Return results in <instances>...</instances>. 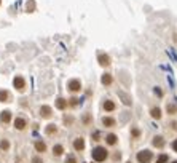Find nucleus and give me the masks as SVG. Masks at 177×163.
I'll use <instances>...</instances> for the list:
<instances>
[{
  "label": "nucleus",
  "mask_w": 177,
  "mask_h": 163,
  "mask_svg": "<svg viewBox=\"0 0 177 163\" xmlns=\"http://www.w3.org/2000/svg\"><path fill=\"white\" fill-rule=\"evenodd\" d=\"M91 155H93V160H96V161H104L105 158H107V150H105V147L97 146V147L93 149Z\"/></svg>",
  "instance_id": "obj_1"
},
{
  "label": "nucleus",
  "mask_w": 177,
  "mask_h": 163,
  "mask_svg": "<svg viewBox=\"0 0 177 163\" xmlns=\"http://www.w3.org/2000/svg\"><path fill=\"white\" fill-rule=\"evenodd\" d=\"M153 158V154L150 150H140L137 154V161L139 163H150Z\"/></svg>",
  "instance_id": "obj_2"
},
{
  "label": "nucleus",
  "mask_w": 177,
  "mask_h": 163,
  "mask_svg": "<svg viewBox=\"0 0 177 163\" xmlns=\"http://www.w3.org/2000/svg\"><path fill=\"white\" fill-rule=\"evenodd\" d=\"M13 85H15V88L23 91L24 87H26V80L23 79V77H15V80H13Z\"/></svg>",
  "instance_id": "obj_3"
},
{
  "label": "nucleus",
  "mask_w": 177,
  "mask_h": 163,
  "mask_svg": "<svg viewBox=\"0 0 177 163\" xmlns=\"http://www.w3.org/2000/svg\"><path fill=\"white\" fill-rule=\"evenodd\" d=\"M69 90H70V91H74V93L80 91V90H81V83H80V80H70V82H69Z\"/></svg>",
  "instance_id": "obj_4"
},
{
  "label": "nucleus",
  "mask_w": 177,
  "mask_h": 163,
  "mask_svg": "<svg viewBox=\"0 0 177 163\" xmlns=\"http://www.w3.org/2000/svg\"><path fill=\"white\" fill-rule=\"evenodd\" d=\"M99 64L102 67H109L110 66V58L107 54H99Z\"/></svg>",
  "instance_id": "obj_5"
},
{
  "label": "nucleus",
  "mask_w": 177,
  "mask_h": 163,
  "mask_svg": "<svg viewBox=\"0 0 177 163\" xmlns=\"http://www.w3.org/2000/svg\"><path fill=\"white\" fill-rule=\"evenodd\" d=\"M11 120V112L10 110H3L2 114H0V122L2 123H10Z\"/></svg>",
  "instance_id": "obj_6"
},
{
  "label": "nucleus",
  "mask_w": 177,
  "mask_h": 163,
  "mask_svg": "<svg viewBox=\"0 0 177 163\" xmlns=\"http://www.w3.org/2000/svg\"><path fill=\"white\" fill-rule=\"evenodd\" d=\"M40 115L45 117V118L51 117V107H49V106H42L40 107Z\"/></svg>",
  "instance_id": "obj_7"
},
{
  "label": "nucleus",
  "mask_w": 177,
  "mask_h": 163,
  "mask_svg": "<svg viewBox=\"0 0 177 163\" xmlns=\"http://www.w3.org/2000/svg\"><path fill=\"white\" fill-rule=\"evenodd\" d=\"M74 149H75V150H83V149H85V141H83V138H77L74 141Z\"/></svg>",
  "instance_id": "obj_8"
},
{
  "label": "nucleus",
  "mask_w": 177,
  "mask_h": 163,
  "mask_svg": "<svg viewBox=\"0 0 177 163\" xmlns=\"http://www.w3.org/2000/svg\"><path fill=\"white\" fill-rule=\"evenodd\" d=\"M26 125H27V123H26V120H24V118H21V117H18V118L15 120V128H16V130H24V128H26Z\"/></svg>",
  "instance_id": "obj_9"
},
{
  "label": "nucleus",
  "mask_w": 177,
  "mask_h": 163,
  "mask_svg": "<svg viewBox=\"0 0 177 163\" xmlns=\"http://www.w3.org/2000/svg\"><path fill=\"white\" fill-rule=\"evenodd\" d=\"M56 107H58L59 110H64V109H67V99H62V98L56 99Z\"/></svg>",
  "instance_id": "obj_10"
},
{
  "label": "nucleus",
  "mask_w": 177,
  "mask_h": 163,
  "mask_svg": "<svg viewBox=\"0 0 177 163\" xmlns=\"http://www.w3.org/2000/svg\"><path fill=\"white\" fill-rule=\"evenodd\" d=\"M152 144L155 147H163V146H164V139H163L161 136H155L153 141H152Z\"/></svg>",
  "instance_id": "obj_11"
},
{
  "label": "nucleus",
  "mask_w": 177,
  "mask_h": 163,
  "mask_svg": "<svg viewBox=\"0 0 177 163\" xmlns=\"http://www.w3.org/2000/svg\"><path fill=\"white\" fill-rule=\"evenodd\" d=\"M105 141H107V144L113 146V144H117L118 138H117V136H115V134H113V133H110V134H107V136H105Z\"/></svg>",
  "instance_id": "obj_12"
},
{
  "label": "nucleus",
  "mask_w": 177,
  "mask_h": 163,
  "mask_svg": "<svg viewBox=\"0 0 177 163\" xmlns=\"http://www.w3.org/2000/svg\"><path fill=\"white\" fill-rule=\"evenodd\" d=\"M118 96L121 98L123 104H126V106H129V104H131V99H129V96L126 94V93H123V91H118Z\"/></svg>",
  "instance_id": "obj_13"
},
{
  "label": "nucleus",
  "mask_w": 177,
  "mask_h": 163,
  "mask_svg": "<svg viewBox=\"0 0 177 163\" xmlns=\"http://www.w3.org/2000/svg\"><path fill=\"white\" fill-rule=\"evenodd\" d=\"M102 123H104L105 126H109V128H110V126H113L117 122H115V118H112V117H104V118H102Z\"/></svg>",
  "instance_id": "obj_14"
},
{
  "label": "nucleus",
  "mask_w": 177,
  "mask_h": 163,
  "mask_svg": "<svg viewBox=\"0 0 177 163\" xmlns=\"http://www.w3.org/2000/svg\"><path fill=\"white\" fill-rule=\"evenodd\" d=\"M104 109L107 112H113V110H115V102H113V101H105L104 102Z\"/></svg>",
  "instance_id": "obj_15"
},
{
  "label": "nucleus",
  "mask_w": 177,
  "mask_h": 163,
  "mask_svg": "<svg viewBox=\"0 0 177 163\" xmlns=\"http://www.w3.org/2000/svg\"><path fill=\"white\" fill-rule=\"evenodd\" d=\"M6 101H10V94H8V91L0 90V102H6Z\"/></svg>",
  "instance_id": "obj_16"
},
{
  "label": "nucleus",
  "mask_w": 177,
  "mask_h": 163,
  "mask_svg": "<svg viewBox=\"0 0 177 163\" xmlns=\"http://www.w3.org/2000/svg\"><path fill=\"white\" fill-rule=\"evenodd\" d=\"M53 154L56 155V157H59V155H62V154H64V147H62V146H54L53 147Z\"/></svg>",
  "instance_id": "obj_17"
},
{
  "label": "nucleus",
  "mask_w": 177,
  "mask_h": 163,
  "mask_svg": "<svg viewBox=\"0 0 177 163\" xmlns=\"http://www.w3.org/2000/svg\"><path fill=\"white\" fill-rule=\"evenodd\" d=\"M35 149H37V152H45L46 150V144L42 143V141H37V143H35Z\"/></svg>",
  "instance_id": "obj_18"
},
{
  "label": "nucleus",
  "mask_w": 177,
  "mask_h": 163,
  "mask_svg": "<svg viewBox=\"0 0 177 163\" xmlns=\"http://www.w3.org/2000/svg\"><path fill=\"white\" fill-rule=\"evenodd\" d=\"M150 114H152V117H153V118H157V120H160V118H161V110H160L158 107H153V109L150 110Z\"/></svg>",
  "instance_id": "obj_19"
},
{
  "label": "nucleus",
  "mask_w": 177,
  "mask_h": 163,
  "mask_svg": "<svg viewBox=\"0 0 177 163\" xmlns=\"http://www.w3.org/2000/svg\"><path fill=\"white\" fill-rule=\"evenodd\" d=\"M56 131H58V128H56V125H48L46 128H45V133L46 134H56Z\"/></svg>",
  "instance_id": "obj_20"
},
{
  "label": "nucleus",
  "mask_w": 177,
  "mask_h": 163,
  "mask_svg": "<svg viewBox=\"0 0 177 163\" xmlns=\"http://www.w3.org/2000/svg\"><path fill=\"white\" fill-rule=\"evenodd\" d=\"M101 82H102L104 85H110V83H112V75H110V74H104L102 79H101Z\"/></svg>",
  "instance_id": "obj_21"
},
{
  "label": "nucleus",
  "mask_w": 177,
  "mask_h": 163,
  "mask_svg": "<svg viewBox=\"0 0 177 163\" xmlns=\"http://www.w3.org/2000/svg\"><path fill=\"white\" fill-rule=\"evenodd\" d=\"M0 149H2V150H8V149H10V143L6 139L0 141Z\"/></svg>",
  "instance_id": "obj_22"
},
{
  "label": "nucleus",
  "mask_w": 177,
  "mask_h": 163,
  "mask_svg": "<svg viewBox=\"0 0 177 163\" xmlns=\"http://www.w3.org/2000/svg\"><path fill=\"white\" fill-rule=\"evenodd\" d=\"M168 112H169V114H175V112H177V106H174V104H168Z\"/></svg>",
  "instance_id": "obj_23"
},
{
  "label": "nucleus",
  "mask_w": 177,
  "mask_h": 163,
  "mask_svg": "<svg viewBox=\"0 0 177 163\" xmlns=\"http://www.w3.org/2000/svg\"><path fill=\"white\" fill-rule=\"evenodd\" d=\"M166 161H168V155H164V154L160 155V158L157 160V163H166Z\"/></svg>",
  "instance_id": "obj_24"
},
{
  "label": "nucleus",
  "mask_w": 177,
  "mask_h": 163,
  "mask_svg": "<svg viewBox=\"0 0 177 163\" xmlns=\"http://www.w3.org/2000/svg\"><path fill=\"white\" fill-rule=\"evenodd\" d=\"M131 134H132V138H139V136H140V131H139L137 128H132V130H131Z\"/></svg>",
  "instance_id": "obj_25"
},
{
  "label": "nucleus",
  "mask_w": 177,
  "mask_h": 163,
  "mask_svg": "<svg viewBox=\"0 0 177 163\" xmlns=\"http://www.w3.org/2000/svg\"><path fill=\"white\" fill-rule=\"evenodd\" d=\"M70 104H72V106H77V104H78V98H72V101H70Z\"/></svg>",
  "instance_id": "obj_26"
},
{
  "label": "nucleus",
  "mask_w": 177,
  "mask_h": 163,
  "mask_svg": "<svg viewBox=\"0 0 177 163\" xmlns=\"http://www.w3.org/2000/svg\"><path fill=\"white\" fill-rule=\"evenodd\" d=\"M32 163H43V161H42L38 157H34V158H32Z\"/></svg>",
  "instance_id": "obj_27"
},
{
  "label": "nucleus",
  "mask_w": 177,
  "mask_h": 163,
  "mask_svg": "<svg viewBox=\"0 0 177 163\" xmlns=\"http://www.w3.org/2000/svg\"><path fill=\"white\" fill-rule=\"evenodd\" d=\"M64 122H66V123H72V122H74V118H72V117H69V118L66 117V118H64Z\"/></svg>",
  "instance_id": "obj_28"
},
{
  "label": "nucleus",
  "mask_w": 177,
  "mask_h": 163,
  "mask_svg": "<svg viewBox=\"0 0 177 163\" xmlns=\"http://www.w3.org/2000/svg\"><path fill=\"white\" fill-rule=\"evenodd\" d=\"M66 163H75V158L74 157H67V161Z\"/></svg>",
  "instance_id": "obj_29"
},
{
  "label": "nucleus",
  "mask_w": 177,
  "mask_h": 163,
  "mask_svg": "<svg viewBox=\"0 0 177 163\" xmlns=\"http://www.w3.org/2000/svg\"><path fill=\"white\" fill-rule=\"evenodd\" d=\"M93 139H94V141H99V139H101V138H99V133H94V136H93Z\"/></svg>",
  "instance_id": "obj_30"
},
{
  "label": "nucleus",
  "mask_w": 177,
  "mask_h": 163,
  "mask_svg": "<svg viewBox=\"0 0 177 163\" xmlns=\"http://www.w3.org/2000/svg\"><path fill=\"white\" fill-rule=\"evenodd\" d=\"M172 149H174V150L177 152V139L174 141V143H172Z\"/></svg>",
  "instance_id": "obj_31"
},
{
  "label": "nucleus",
  "mask_w": 177,
  "mask_h": 163,
  "mask_svg": "<svg viewBox=\"0 0 177 163\" xmlns=\"http://www.w3.org/2000/svg\"><path fill=\"white\" fill-rule=\"evenodd\" d=\"M83 120H85V123H89V115H85Z\"/></svg>",
  "instance_id": "obj_32"
},
{
  "label": "nucleus",
  "mask_w": 177,
  "mask_h": 163,
  "mask_svg": "<svg viewBox=\"0 0 177 163\" xmlns=\"http://www.w3.org/2000/svg\"><path fill=\"white\" fill-rule=\"evenodd\" d=\"M171 125H172V128H174V130H177V122H172Z\"/></svg>",
  "instance_id": "obj_33"
},
{
  "label": "nucleus",
  "mask_w": 177,
  "mask_h": 163,
  "mask_svg": "<svg viewBox=\"0 0 177 163\" xmlns=\"http://www.w3.org/2000/svg\"><path fill=\"white\" fill-rule=\"evenodd\" d=\"M174 163H177V160H175V161H174Z\"/></svg>",
  "instance_id": "obj_34"
},
{
  "label": "nucleus",
  "mask_w": 177,
  "mask_h": 163,
  "mask_svg": "<svg viewBox=\"0 0 177 163\" xmlns=\"http://www.w3.org/2000/svg\"><path fill=\"white\" fill-rule=\"evenodd\" d=\"M0 3H2V2H0Z\"/></svg>",
  "instance_id": "obj_35"
}]
</instances>
